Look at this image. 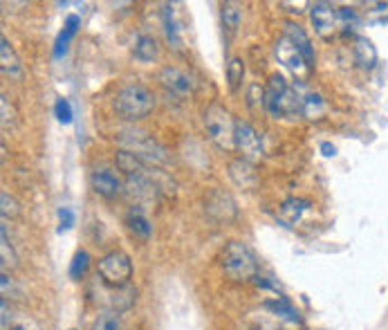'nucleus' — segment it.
Here are the masks:
<instances>
[{"label":"nucleus","mask_w":388,"mask_h":330,"mask_svg":"<svg viewBox=\"0 0 388 330\" xmlns=\"http://www.w3.org/2000/svg\"><path fill=\"white\" fill-rule=\"evenodd\" d=\"M301 115L310 121H317L325 115V101L319 92H307L301 97Z\"/></svg>","instance_id":"5701e85b"},{"label":"nucleus","mask_w":388,"mask_h":330,"mask_svg":"<svg viewBox=\"0 0 388 330\" xmlns=\"http://www.w3.org/2000/svg\"><path fill=\"white\" fill-rule=\"evenodd\" d=\"M205 209L211 218L218 220V223H229V220H234L238 214L234 198L225 194L223 189H213V191L205 198Z\"/></svg>","instance_id":"9d476101"},{"label":"nucleus","mask_w":388,"mask_h":330,"mask_svg":"<svg viewBox=\"0 0 388 330\" xmlns=\"http://www.w3.org/2000/svg\"><path fill=\"white\" fill-rule=\"evenodd\" d=\"M99 276L106 286L111 288H121V286H128L131 279H133V261L126 251L121 249H113L99 261Z\"/></svg>","instance_id":"423d86ee"},{"label":"nucleus","mask_w":388,"mask_h":330,"mask_svg":"<svg viewBox=\"0 0 388 330\" xmlns=\"http://www.w3.org/2000/svg\"><path fill=\"white\" fill-rule=\"evenodd\" d=\"M133 56L139 61V63H153L155 59L160 56V45L153 36H139L135 41V47H133Z\"/></svg>","instance_id":"4be33fe9"},{"label":"nucleus","mask_w":388,"mask_h":330,"mask_svg":"<svg viewBox=\"0 0 388 330\" xmlns=\"http://www.w3.org/2000/svg\"><path fill=\"white\" fill-rule=\"evenodd\" d=\"M72 225H74V211L70 207H61L58 209V234L72 229Z\"/></svg>","instance_id":"72a5a7b5"},{"label":"nucleus","mask_w":388,"mask_h":330,"mask_svg":"<svg viewBox=\"0 0 388 330\" xmlns=\"http://www.w3.org/2000/svg\"><path fill=\"white\" fill-rule=\"evenodd\" d=\"M205 131L207 137L223 151L236 149V121L231 119L229 110L220 104H211L205 110Z\"/></svg>","instance_id":"20e7f679"},{"label":"nucleus","mask_w":388,"mask_h":330,"mask_svg":"<svg viewBox=\"0 0 388 330\" xmlns=\"http://www.w3.org/2000/svg\"><path fill=\"white\" fill-rule=\"evenodd\" d=\"M88 267H90V254H88V251H83V249H79L74 254L72 263H70V279H74V281L83 279L86 272H88Z\"/></svg>","instance_id":"cd10ccee"},{"label":"nucleus","mask_w":388,"mask_h":330,"mask_svg":"<svg viewBox=\"0 0 388 330\" xmlns=\"http://www.w3.org/2000/svg\"><path fill=\"white\" fill-rule=\"evenodd\" d=\"M229 176L242 189H254L258 184V176L254 171V164L242 160V157H238V160H234L229 164Z\"/></svg>","instance_id":"dca6fc26"},{"label":"nucleus","mask_w":388,"mask_h":330,"mask_svg":"<svg viewBox=\"0 0 388 330\" xmlns=\"http://www.w3.org/2000/svg\"><path fill=\"white\" fill-rule=\"evenodd\" d=\"M220 19H223V27L227 29V34H234V31L240 27L242 23V9L238 3H225L220 9Z\"/></svg>","instance_id":"393cba45"},{"label":"nucleus","mask_w":388,"mask_h":330,"mask_svg":"<svg viewBox=\"0 0 388 330\" xmlns=\"http://www.w3.org/2000/svg\"><path fill=\"white\" fill-rule=\"evenodd\" d=\"M352 56H354V63L362 70H372L377 66V50H375V45H372V41L366 36H354Z\"/></svg>","instance_id":"4468645a"},{"label":"nucleus","mask_w":388,"mask_h":330,"mask_svg":"<svg viewBox=\"0 0 388 330\" xmlns=\"http://www.w3.org/2000/svg\"><path fill=\"white\" fill-rule=\"evenodd\" d=\"M265 110L274 117H292L301 113V94L290 88L281 74H272L265 88Z\"/></svg>","instance_id":"7ed1b4c3"},{"label":"nucleus","mask_w":388,"mask_h":330,"mask_svg":"<svg viewBox=\"0 0 388 330\" xmlns=\"http://www.w3.org/2000/svg\"><path fill=\"white\" fill-rule=\"evenodd\" d=\"M126 227L139 241H148L153 234V225H150L148 216L144 214L142 207H137V204H133V207L126 211Z\"/></svg>","instance_id":"2eb2a0df"},{"label":"nucleus","mask_w":388,"mask_h":330,"mask_svg":"<svg viewBox=\"0 0 388 330\" xmlns=\"http://www.w3.org/2000/svg\"><path fill=\"white\" fill-rule=\"evenodd\" d=\"M242 79H245V61L234 56V59H229L227 63V81H229V88L231 90H238L240 84H242Z\"/></svg>","instance_id":"bb28decb"},{"label":"nucleus","mask_w":388,"mask_h":330,"mask_svg":"<svg viewBox=\"0 0 388 330\" xmlns=\"http://www.w3.org/2000/svg\"><path fill=\"white\" fill-rule=\"evenodd\" d=\"M54 115H56V119L61 124H66V126L72 124V106H70V101L63 99V97H58L56 104H54Z\"/></svg>","instance_id":"2f4dec72"},{"label":"nucleus","mask_w":388,"mask_h":330,"mask_svg":"<svg viewBox=\"0 0 388 330\" xmlns=\"http://www.w3.org/2000/svg\"><path fill=\"white\" fill-rule=\"evenodd\" d=\"M0 68H3L5 76H21V59L16 56V50L7 36L0 39Z\"/></svg>","instance_id":"6ab92c4d"},{"label":"nucleus","mask_w":388,"mask_h":330,"mask_svg":"<svg viewBox=\"0 0 388 330\" xmlns=\"http://www.w3.org/2000/svg\"><path fill=\"white\" fill-rule=\"evenodd\" d=\"M337 19H339V23L344 25V27H354L357 23H359V16H357L354 9H350V7L337 9Z\"/></svg>","instance_id":"f704fd0d"},{"label":"nucleus","mask_w":388,"mask_h":330,"mask_svg":"<svg viewBox=\"0 0 388 330\" xmlns=\"http://www.w3.org/2000/svg\"><path fill=\"white\" fill-rule=\"evenodd\" d=\"M162 23H164L166 41L170 43L173 50H180V47H182V34H180L178 21H175V7L173 5H164V9H162Z\"/></svg>","instance_id":"aec40b11"},{"label":"nucleus","mask_w":388,"mask_h":330,"mask_svg":"<svg viewBox=\"0 0 388 330\" xmlns=\"http://www.w3.org/2000/svg\"><path fill=\"white\" fill-rule=\"evenodd\" d=\"M310 207V202L303 200V198H287L283 204H281V209H278V216H281L283 223L287 225H297L301 216L305 214V209Z\"/></svg>","instance_id":"412c9836"},{"label":"nucleus","mask_w":388,"mask_h":330,"mask_svg":"<svg viewBox=\"0 0 388 330\" xmlns=\"http://www.w3.org/2000/svg\"><path fill=\"white\" fill-rule=\"evenodd\" d=\"M321 153H323V157H335L337 155V149L330 144V141H323V144H321Z\"/></svg>","instance_id":"e433bc0d"},{"label":"nucleus","mask_w":388,"mask_h":330,"mask_svg":"<svg viewBox=\"0 0 388 330\" xmlns=\"http://www.w3.org/2000/svg\"><path fill=\"white\" fill-rule=\"evenodd\" d=\"M274 52H276L278 63H283V66H285L294 76H299L301 81L307 76V72H310L307 63H305L303 54L297 50V45H294L290 39H285V36L278 39L276 45H274Z\"/></svg>","instance_id":"6e6552de"},{"label":"nucleus","mask_w":388,"mask_h":330,"mask_svg":"<svg viewBox=\"0 0 388 330\" xmlns=\"http://www.w3.org/2000/svg\"><path fill=\"white\" fill-rule=\"evenodd\" d=\"M70 330H76V328H70Z\"/></svg>","instance_id":"4c0bfd02"},{"label":"nucleus","mask_w":388,"mask_h":330,"mask_svg":"<svg viewBox=\"0 0 388 330\" xmlns=\"http://www.w3.org/2000/svg\"><path fill=\"white\" fill-rule=\"evenodd\" d=\"M113 106L117 110V115L123 117L126 121H139L153 113L155 99H153V92L146 86L128 84L115 94Z\"/></svg>","instance_id":"f257e3e1"},{"label":"nucleus","mask_w":388,"mask_h":330,"mask_svg":"<svg viewBox=\"0 0 388 330\" xmlns=\"http://www.w3.org/2000/svg\"><path fill=\"white\" fill-rule=\"evenodd\" d=\"M121 321H119V312L115 310H103L99 312V317L92 324V330H119Z\"/></svg>","instance_id":"c85d7f7f"},{"label":"nucleus","mask_w":388,"mask_h":330,"mask_svg":"<svg viewBox=\"0 0 388 330\" xmlns=\"http://www.w3.org/2000/svg\"><path fill=\"white\" fill-rule=\"evenodd\" d=\"M0 108H3V129H11L16 124V110H14V104L9 101L7 94L0 97Z\"/></svg>","instance_id":"7c9ffc66"},{"label":"nucleus","mask_w":388,"mask_h":330,"mask_svg":"<svg viewBox=\"0 0 388 330\" xmlns=\"http://www.w3.org/2000/svg\"><path fill=\"white\" fill-rule=\"evenodd\" d=\"M121 144L126 146V151L135 153L139 160L146 162L148 166H160L168 162V155L164 151V146H160L148 133L144 131H126L119 135Z\"/></svg>","instance_id":"39448f33"},{"label":"nucleus","mask_w":388,"mask_h":330,"mask_svg":"<svg viewBox=\"0 0 388 330\" xmlns=\"http://www.w3.org/2000/svg\"><path fill=\"white\" fill-rule=\"evenodd\" d=\"M115 164L126 178L128 176H144V173H148V169H150L146 162H142L135 153H131L126 149H121V151L115 153Z\"/></svg>","instance_id":"f3484780"},{"label":"nucleus","mask_w":388,"mask_h":330,"mask_svg":"<svg viewBox=\"0 0 388 330\" xmlns=\"http://www.w3.org/2000/svg\"><path fill=\"white\" fill-rule=\"evenodd\" d=\"M0 310H3V330H7V328H11L14 317H16V314H11V310L7 308V299L0 301Z\"/></svg>","instance_id":"c9c22d12"},{"label":"nucleus","mask_w":388,"mask_h":330,"mask_svg":"<svg viewBox=\"0 0 388 330\" xmlns=\"http://www.w3.org/2000/svg\"><path fill=\"white\" fill-rule=\"evenodd\" d=\"M283 36L290 39L294 45H297V50L303 54L305 63H307V68L312 70L315 68V61H317V52H315V47H312V41H310V36L305 34V29L299 25V23H294V21H287L283 25Z\"/></svg>","instance_id":"9b49d317"},{"label":"nucleus","mask_w":388,"mask_h":330,"mask_svg":"<svg viewBox=\"0 0 388 330\" xmlns=\"http://www.w3.org/2000/svg\"><path fill=\"white\" fill-rule=\"evenodd\" d=\"M160 81H162V86H164L168 92L178 94V97H189V94L193 92V81H191V76L186 74L184 70L173 68V66H166V68L160 70Z\"/></svg>","instance_id":"f8f14e48"},{"label":"nucleus","mask_w":388,"mask_h":330,"mask_svg":"<svg viewBox=\"0 0 388 330\" xmlns=\"http://www.w3.org/2000/svg\"><path fill=\"white\" fill-rule=\"evenodd\" d=\"M0 214H3V220H7V218H16V216L21 214V204H19V200L14 198L11 194H7V191L0 194Z\"/></svg>","instance_id":"c756f323"},{"label":"nucleus","mask_w":388,"mask_h":330,"mask_svg":"<svg viewBox=\"0 0 388 330\" xmlns=\"http://www.w3.org/2000/svg\"><path fill=\"white\" fill-rule=\"evenodd\" d=\"M310 21L315 25V31L323 39V41H330L337 31V25H339V19H337V9L330 5V3H319L310 5Z\"/></svg>","instance_id":"1a4fd4ad"},{"label":"nucleus","mask_w":388,"mask_h":330,"mask_svg":"<svg viewBox=\"0 0 388 330\" xmlns=\"http://www.w3.org/2000/svg\"><path fill=\"white\" fill-rule=\"evenodd\" d=\"M90 184L92 189H95V194L101 196V198H117L121 194V180L115 176V173L111 169H97V171H92V176H90Z\"/></svg>","instance_id":"ddd939ff"},{"label":"nucleus","mask_w":388,"mask_h":330,"mask_svg":"<svg viewBox=\"0 0 388 330\" xmlns=\"http://www.w3.org/2000/svg\"><path fill=\"white\" fill-rule=\"evenodd\" d=\"M9 330H45V328L36 319L29 317V314H16Z\"/></svg>","instance_id":"473e14b6"},{"label":"nucleus","mask_w":388,"mask_h":330,"mask_svg":"<svg viewBox=\"0 0 388 330\" xmlns=\"http://www.w3.org/2000/svg\"><path fill=\"white\" fill-rule=\"evenodd\" d=\"M0 265H3V272H7V267L11 270V267L19 265L16 251H14L9 239H7V225H3V229H0Z\"/></svg>","instance_id":"a878e982"},{"label":"nucleus","mask_w":388,"mask_h":330,"mask_svg":"<svg viewBox=\"0 0 388 330\" xmlns=\"http://www.w3.org/2000/svg\"><path fill=\"white\" fill-rule=\"evenodd\" d=\"M113 310L115 312H126L135 306L137 301V288H133V283H128V286H121L113 292Z\"/></svg>","instance_id":"b1692460"},{"label":"nucleus","mask_w":388,"mask_h":330,"mask_svg":"<svg viewBox=\"0 0 388 330\" xmlns=\"http://www.w3.org/2000/svg\"><path fill=\"white\" fill-rule=\"evenodd\" d=\"M81 27V19L76 14H70L66 19V25L61 29V34L56 36V43H54V59H61L66 52H68V45L72 43V39L76 36V31Z\"/></svg>","instance_id":"a211bd4d"},{"label":"nucleus","mask_w":388,"mask_h":330,"mask_svg":"<svg viewBox=\"0 0 388 330\" xmlns=\"http://www.w3.org/2000/svg\"><path fill=\"white\" fill-rule=\"evenodd\" d=\"M236 149L242 160L252 162V164L258 162L262 153H265L262 151V139H260L258 131L247 121H236Z\"/></svg>","instance_id":"0eeeda50"},{"label":"nucleus","mask_w":388,"mask_h":330,"mask_svg":"<svg viewBox=\"0 0 388 330\" xmlns=\"http://www.w3.org/2000/svg\"><path fill=\"white\" fill-rule=\"evenodd\" d=\"M220 263L225 274L236 281V283H247L258 276V263L252 249L240 241H229L220 254Z\"/></svg>","instance_id":"f03ea898"}]
</instances>
